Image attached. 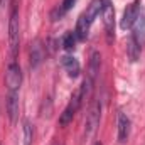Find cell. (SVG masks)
Listing matches in <instances>:
<instances>
[{
  "mask_svg": "<svg viewBox=\"0 0 145 145\" xmlns=\"http://www.w3.org/2000/svg\"><path fill=\"white\" fill-rule=\"evenodd\" d=\"M20 47V22H19V8L14 5L8 19V49L12 57H17Z\"/></svg>",
  "mask_w": 145,
  "mask_h": 145,
  "instance_id": "6da1fadb",
  "label": "cell"
},
{
  "mask_svg": "<svg viewBox=\"0 0 145 145\" xmlns=\"http://www.w3.org/2000/svg\"><path fill=\"white\" fill-rule=\"evenodd\" d=\"M5 84L8 91H19L22 84V71L17 61H12L5 72Z\"/></svg>",
  "mask_w": 145,
  "mask_h": 145,
  "instance_id": "7a4b0ae2",
  "label": "cell"
},
{
  "mask_svg": "<svg viewBox=\"0 0 145 145\" xmlns=\"http://www.w3.org/2000/svg\"><path fill=\"white\" fill-rule=\"evenodd\" d=\"M101 17H103L106 39H108V42H113V39H115V8H113V3L110 0H105V3H103Z\"/></svg>",
  "mask_w": 145,
  "mask_h": 145,
  "instance_id": "3957f363",
  "label": "cell"
},
{
  "mask_svg": "<svg viewBox=\"0 0 145 145\" xmlns=\"http://www.w3.org/2000/svg\"><path fill=\"white\" fill-rule=\"evenodd\" d=\"M140 5H142L140 0H133L130 5H127V8L123 12V17H121V22H120V27L123 31L132 29L135 25V22H137V19H138V15L142 12V7Z\"/></svg>",
  "mask_w": 145,
  "mask_h": 145,
  "instance_id": "277c9868",
  "label": "cell"
},
{
  "mask_svg": "<svg viewBox=\"0 0 145 145\" xmlns=\"http://www.w3.org/2000/svg\"><path fill=\"white\" fill-rule=\"evenodd\" d=\"M79 106H81V95H79V89H78V91L72 93L68 106L63 110V113H61V116H59V125L66 127L68 123H71L72 118H74V115H76L78 110H79Z\"/></svg>",
  "mask_w": 145,
  "mask_h": 145,
  "instance_id": "5b68a950",
  "label": "cell"
},
{
  "mask_svg": "<svg viewBox=\"0 0 145 145\" xmlns=\"http://www.w3.org/2000/svg\"><path fill=\"white\" fill-rule=\"evenodd\" d=\"M19 108H20L19 91H8L7 93V115H8L10 123L17 121V118H19Z\"/></svg>",
  "mask_w": 145,
  "mask_h": 145,
  "instance_id": "8992f818",
  "label": "cell"
},
{
  "mask_svg": "<svg viewBox=\"0 0 145 145\" xmlns=\"http://www.w3.org/2000/svg\"><path fill=\"white\" fill-rule=\"evenodd\" d=\"M116 125H118V142L120 144H127L128 142V137H130V118L120 111L118 113V118H116Z\"/></svg>",
  "mask_w": 145,
  "mask_h": 145,
  "instance_id": "52a82bcc",
  "label": "cell"
},
{
  "mask_svg": "<svg viewBox=\"0 0 145 145\" xmlns=\"http://www.w3.org/2000/svg\"><path fill=\"white\" fill-rule=\"evenodd\" d=\"M100 111H101L100 103H96L93 108L89 110L88 120H86V128H84V137H89L95 132V128L98 127V123H100Z\"/></svg>",
  "mask_w": 145,
  "mask_h": 145,
  "instance_id": "ba28073f",
  "label": "cell"
},
{
  "mask_svg": "<svg viewBox=\"0 0 145 145\" xmlns=\"http://www.w3.org/2000/svg\"><path fill=\"white\" fill-rule=\"evenodd\" d=\"M61 63H63V68L66 69V72H68L69 78H78V76H79L81 66H79V63H78L76 57H72V56H64V57L61 59Z\"/></svg>",
  "mask_w": 145,
  "mask_h": 145,
  "instance_id": "9c48e42d",
  "label": "cell"
},
{
  "mask_svg": "<svg viewBox=\"0 0 145 145\" xmlns=\"http://www.w3.org/2000/svg\"><path fill=\"white\" fill-rule=\"evenodd\" d=\"M44 59V46L37 39L31 44V68H37Z\"/></svg>",
  "mask_w": 145,
  "mask_h": 145,
  "instance_id": "30bf717a",
  "label": "cell"
},
{
  "mask_svg": "<svg viewBox=\"0 0 145 145\" xmlns=\"http://www.w3.org/2000/svg\"><path fill=\"white\" fill-rule=\"evenodd\" d=\"M103 3H105V0H91V3L88 5L86 12H83V15L86 17V20H88L89 24H93L95 19L101 14V10H103Z\"/></svg>",
  "mask_w": 145,
  "mask_h": 145,
  "instance_id": "8fae6325",
  "label": "cell"
},
{
  "mask_svg": "<svg viewBox=\"0 0 145 145\" xmlns=\"http://www.w3.org/2000/svg\"><path fill=\"white\" fill-rule=\"evenodd\" d=\"M89 29H91V24L86 20V17L81 14L78 22H76V29H74V34L78 37V40H86L89 36Z\"/></svg>",
  "mask_w": 145,
  "mask_h": 145,
  "instance_id": "7c38bea8",
  "label": "cell"
},
{
  "mask_svg": "<svg viewBox=\"0 0 145 145\" xmlns=\"http://www.w3.org/2000/svg\"><path fill=\"white\" fill-rule=\"evenodd\" d=\"M140 52H142V46H140V42L137 40V37L132 34V36H130V39H128V42H127V54H128L130 61H132V63L138 61Z\"/></svg>",
  "mask_w": 145,
  "mask_h": 145,
  "instance_id": "4fadbf2b",
  "label": "cell"
},
{
  "mask_svg": "<svg viewBox=\"0 0 145 145\" xmlns=\"http://www.w3.org/2000/svg\"><path fill=\"white\" fill-rule=\"evenodd\" d=\"M100 66H101V56H100V52H93L91 54V59H89V66H88V78L89 79H93V81H96V78H98V72H100Z\"/></svg>",
  "mask_w": 145,
  "mask_h": 145,
  "instance_id": "5bb4252c",
  "label": "cell"
},
{
  "mask_svg": "<svg viewBox=\"0 0 145 145\" xmlns=\"http://www.w3.org/2000/svg\"><path fill=\"white\" fill-rule=\"evenodd\" d=\"M137 27H135V32H133V36L137 37V40L140 42V46H144L145 44V12L142 14L140 12V15H138V19H137Z\"/></svg>",
  "mask_w": 145,
  "mask_h": 145,
  "instance_id": "9a60e30c",
  "label": "cell"
},
{
  "mask_svg": "<svg viewBox=\"0 0 145 145\" xmlns=\"http://www.w3.org/2000/svg\"><path fill=\"white\" fill-rule=\"evenodd\" d=\"M34 138V130L29 120H24V145H32Z\"/></svg>",
  "mask_w": 145,
  "mask_h": 145,
  "instance_id": "2e32d148",
  "label": "cell"
},
{
  "mask_svg": "<svg viewBox=\"0 0 145 145\" xmlns=\"http://www.w3.org/2000/svg\"><path fill=\"white\" fill-rule=\"evenodd\" d=\"M76 40H78V37L74 32H68L66 36L63 37V47L66 49V51H72L74 47H76Z\"/></svg>",
  "mask_w": 145,
  "mask_h": 145,
  "instance_id": "e0dca14e",
  "label": "cell"
},
{
  "mask_svg": "<svg viewBox=\"0 0 145 145\" xmlns=\"http://www.w3.org/2000/svg\"><path fill=\"white\" fill-rule=\"evenodd\" d=\"M74 3H76V0H63V3L59 5V8L63 10V14H66V12H68V10L71 8Z\"/></svg>",
  "mask_w": 145,
  "mask_h": 145,
  "instance_id": "ac0fdd59",
  "label": "cell"
},
{
  "mask_svg": "<svg viewBox=\"0 0 145 145\" xmlns=\"http://www.w3.org/2000/svg\"><path fill=\"white\" fill-rule=\"evenodd\" d=\"M95 145H103V144H101V142H96V144H95Z\"/></svg>",
  "mask_w": 145,
  "mask_h": 145,
  "instance_id": "d6986e66",
  "label": "cell"
},
{
  "mask_svg": "<svg viewBox=\"0 0 145 145\" xmlns=\"http://www.w3.org/2000/svg\"><path fill=\"white\" fill-rule=\"evenodd\" d=\"M57 145H64V144H57Z\"/></svg>",
  "mask_w": 145,
  "mask_h": 145,
  "instance_id": "ffe728a7",
  "label": "cell"
}]
</instances>
